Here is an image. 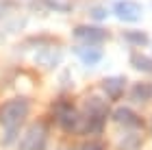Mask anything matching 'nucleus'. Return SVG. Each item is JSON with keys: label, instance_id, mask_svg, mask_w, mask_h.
Segmentation results:
<instances>
[{"label": "nucleus", "instance_id": "nucleus-1", "mask_svg": "<svg viewBox=\"0 0 152 150\" xmlns=\"http://www.w3.org/2000/svg\"><path fill=\"white\" fill-rule=\"evenodd\" d=\"M74 37L83 44H96L107 39V31L98 29V26H78V29H74Z\"/></svg>", "mask_w": 152, "mask_h": 150}, {"label": "nucleus", "instance_id": "nucleus-2", "mask_svg": "<svg viewBox=\"0 0 152 150\" xmlns=\"http://www.w3.org/2000/svg\"><path fill=\"white\" fill-rule=\"evenodd\" d=\"M115 15L124 20V22H135V20L141 18V7L135 2H117L115 4Z\"/></svg>", "mask_w": 152, "mask_h": 150}, {"label": "nucleus", "instance_id": "nucleus-3", "mask_svg": "<svg viewBox=\"0 0 152 150\" xmlns=\"http://www.w3.org/2000/svg\"><path fill=\"white\" fill-rule=\"evenodd\" d=\"M76 52H78V57L85 61V63H98V61L102 59V52L96 50V48H91V50L89 48H78Z\"/></svg>", "mask_w": 152, "mask_h": 150}, {"label": "nucleus", "instance_id": "nucleus-4", "mask_svg": "<svg viewBox=\"0 0 152 150\" xmlns=\"http://www.w3.org/2000/svg\"><path fill=\"white\" fill-rule=\"evenodd\" d=\"M124 39H128L130 44H135V46H148L150 44V39L146 33H139V31H126L124 33Z\"/></svg>", "mask_w": 152, "mask_h": 150}, {"label": "nucleus", "instance_id": "nucleus-5", "mask_svg": "<svg viewBox=\"0 0 152 150\" xmlns=\"http://www.w3.org/2000/svg\"><path fill=\"white\" fill-rule=\"evenodd\" d=\"M130 63H133L137 70H141V72H152V59H148V57L135 54V57L130 59Z\"/></svg>", "mask_w": 152, "mask_h": 150}, {"label": "nucleus", "instance_id": "nucleus-6", "mask_svg": "<svg viewBox=\"0 0 152 150\" xmlns=\"http://www.w3.org/2000/svg\"><path fill=\"white\" fill-rule=\"evenodd\" d=\"M122 85H124V78L120 76V78H107L104 80V87L109 89V87H111V96H120V89H122Z\"/></svg>", "mask_w": 152, "mask_h": 150}, {"label": "nucleus", "instance_id": "nucleus-7", "mask_svg": "<svg viewBox=\"0 0 152 150\" xmlns=\"http://www.w3.org/2000/svg\"><path fill=\"white\" fill-rule=\"evenodd\" d=\"M91 15H94V18H100V20H102V18L107 15V11H104V9H94V11H91Z\"/></svg>", "mask_w": 152, "mask_h": 150}, {"label": "nucleus", "instance_id": "nucleus-8", "mask_svg": "<svg viewBox=\"0 0 152 150\" xmlns=\"http://www.w3.org/2000/svg\"><path fill=\"white\" fill-rule=\"evenodd\" d=\"M2 11H4V7H2V4H0V13H2Z\"/></svg>", "mask_w": 152, "mask_h": 150}]
</instances>
